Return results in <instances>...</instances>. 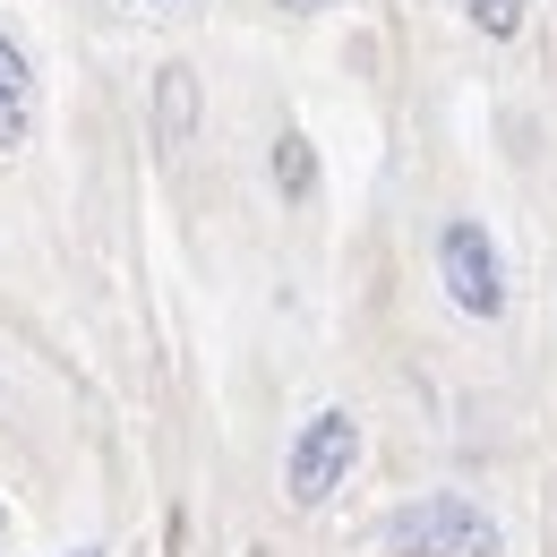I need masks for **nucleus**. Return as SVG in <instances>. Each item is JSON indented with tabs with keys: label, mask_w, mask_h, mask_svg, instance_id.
I'll use <instances>...</instances> for the list:
<instances>
[{
	"label": "nucleus",
	"mask_w": 557,
	"mask_h": 557,
	"mask_svg": "<svg viewBox=\"0 0 557 557\" xmlns=\"http://www.w3.org/2000/svg\"><path fill=\"white\" fill-rule=\"evenodd\" d=\"M386 541L404 557H497V523H488L472 497H412L386 523Z\"/></svg>",
	"instance_id": "f257e3e1"
},
{
	"label": "nucleus",
	"mask_w": 557,
	"mask_h": 557,
	"mask_svg": "<svg viewBox=\"0 0 557 557\" xmlns=\"http://www.w3.org/2000/svg\"><path fill=\"white\" fill-rule=\"evenodd\" d=\"M351 455H360V420H351V412H318V420H300V437H292V463H283V488H292V506H326V497L344 488Z\"/></svg>",
	"instance_id": "f03ea898"
},
{
	"label": "nucleus",
	"mask_w": 557,
	"mask_h": 557,
	"mask_svg": "<svg viewBox=\"0 0 557 557\" xmlns=\"http://www.w3.org/2000/svg\"><path fill=\"white\" fill-rule=\"evenodd\" d=\"M437 275L455 292V309H472V318H497V309H506V267H497V249H488V232L472 214H455V223L437 232Z\"/></svg>",
	"instance_id": "7ed1b4c3"
},
{
	"label": "nucleus",
	"mask_w": 557,
	"mask_h": 557,
	"mask_svg": "<svg viewBox=\"0 0 557 557\" xmlns=\"http://www.w3.org/2000/svg\"><path fill=\"white\" fill-rule=\"evenodd\" d=\"M26 121H35V95H26V61L0 44V154L26 138Z\"/></svg>",
	"instance_id": "20e7f679"
},
{
	"label": "nucleus",
	"mask_w": 557,
	"mask_h": 557,
	"mask_svg": "<svg viewBox=\"0 0 557 557\" xmlns=\"http://www.w3.org/2000/svg\"><path fill=\"white\" fill-rule=\"evenodd\" d=\"M275 189H283V198H309V189H318V154H309L300 129H283V138H275Z\"/></svg>",
	"instance_id": "39448f33"
},
{
	"label": "nucleus",
	"mask_w": 557,
	"mask_h": 557,
	"mask_svg": "<svg viewBox=\"0 0 557 557\" xmlns=\"http://www.w3.org/2000/svg\"><path fill=\"white\" fill-rule=\"evenodd\" d=\"M154 121H163V138H189V121H198V86H189V70H163Z\"/></svg>",
	"instance_id": "423d86ee"
},
{
	"label": "nucleus",
	"mask_w": 557,
	"mask_h": 557,
	"mask_svg": "<svg viewBox=\"0 0 557 557\" xmlns=\"http://www.w3.org/2000/svg\"><path fill=\"white\" fill-rule=\"evenodd\" d=\"M463 9H472V26H481V35H497V44H506V35L523 26V9H532V0H463Z\"/></svg>",
	"instance_id": "0eeeda50"
},
{
	"label": "nucleus",
	"mask_w": 557,
	"mask_h": 557,
	"mask_svg": "<svg viewBox=\"0 0 557 557\" xmlns=\"http://www.w3.org/2000/svg\"><path fill=\"white\" fill-rule=\"evenodd\" d=\"M283 9H300V17H309V9H335V0H283Z\"/></svg>",
	"instance_id": "6e6552de"
},
{
	"label": "nucleus",
	"mask_w": 557,
	"mask_h": 557,
	"mask_svg": "<svg viewBox=\"0 0 557 557\" xmlns=\"http://www.w3.org/2000/svg\"><path fill=\"white\" fill-rule=\"evenodd\" d=\"M70 557H95V549H70Z\"/></svg>",
	"instance_id": "1a4fd4ad"
}]
</instances>
